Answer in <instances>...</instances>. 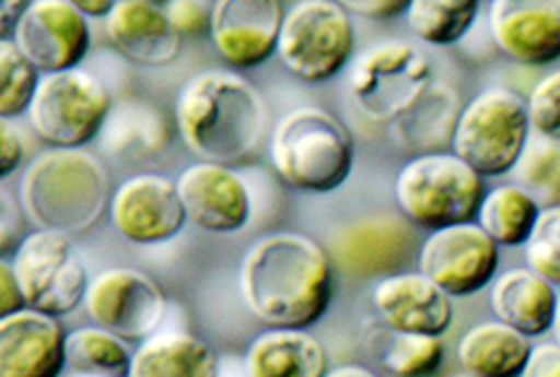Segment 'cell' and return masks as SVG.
<instances>
[{
  "label": "cell",
  "instance_id": "4fadbf2b",
  "mask_svg": "<svg viewBox=\"0 0 560 377\" xmlns=\"http://www.w3.org/2000/svg\"><path fill=\"white\" fill-rule=\"evenodd\" d=\"M82 306L94 325L126 342H144L160 330L168 303L150 274L114 267L92 279Z\"/></svg>",
  "mask_w": 560,
  "mask_h": 377
},
{
  "label": "cell",
  "instance_id": "f546056e",
  "mask_svg": "<svg viewBox=\"0 0 560 377\" xmlns=\"http://www.w3.org/2000/svg\"><path fill=\"white\" fill-rule=\"evenodd\" d=\"M479 10L481 0H411L405 17L423 44L453 46L465 39Z\"/></svg>",
  "mask_w": 560,
  "mask_h": 377
},
{
  "label": "cell",
  "instance_id": "52a82bcc",
  "mask_svg": "<svg viewBox=\"0 0 560 377\" xmlns=\"http://www.w3.org/2000/svg\"><path fill=\"white\" fill-rule=\"evenodd\" d=\"M433 84L429 56L409 42L369 46L349 70L347 92L357 111L373 123L389 126L417 104Z\"/></svg>",
  "mask_w": 560,
  "mask_h": 377
},
{
  "label": "cell",
  "instance_id": "8d00e7d4",
  "mask_svg": "<svg viewBox=\"0 0 560 377\" xmlns=\"http://www.w3.org/2000/svg\"><path fill=\"white\" fill-rule=\"evenodd\" d=\"M345 10L369 20H393L405 15L411 0H337Z\"/></svg>",
  "mask_w": 560,
  "mask_h": 377
},
{
  "label": "cell",
  "instance_id": "8992f818",
  "mask_svg": "<svg viewBox=\"0 0 560 377\" xmlns=\"http://www.w3.org/2000/svg\"><path fill=\"white\" fill-rule=\"evenodd\" d=\"M529 132L527 99L508 87H489L462 108L450 150L483 178H498L515 172Z\"/></svg>",
  "mask_w": 560,
  "mask_h": 377
},
{
  "label": "cell",
  "instance_id": "4dcf8cb0",
  "mask_svg": "<svg viewBox=\"0 0 560 377\" xmlns=\"http://www.w3.org/2000/svg\"><path fill=\"white\" fill-rule=\"evenodd\" d=\"M381 349L383 368L393 377H431L445 361L443 337L393 332Z\"/></svg>",
  "mask_w": 560,
  "mask_h": 377
},
{
  "label": "cell",
  "instance_id": "9c48e42d",
  "mask_svg": "<svg viewBox=\"0 0 560 377\" xmlns=\"http://www.w3.org/2000/svg\"><path fill=\"white\" fill-rule=\"evenodd\" d=\"M354 22L337 0H301L284 15L277 58L296 80L325 82L354 56Z\"/></svg>",
  "mask_w": 560,
  "mask_h": 377
},
{
  "label": "cell",
  "instance_id": "1f68e13d",
  "mask_svg": "<svg viewBox=\"0 0 560 377\" xmlns=\"http://www.w3.org/2000/svg\"><path fill=\"white\" fill-rule=\"evenodd\" d=\"M42 82V70L12 39L0 42V116L5 120L30 111Z\"/></svg>",
  "mask_w": 560,
  "mask_h": 377
},
{
  "label": "cell",
  "instance_id": "3957f363",
  "mask_svg": "<svg viewBox=\"0 0 560 377\" xmlns=\"http://www.w3.org/2000/svg\"><path fill=\"white\" fill-rule=\"evenodd\" d=\"M112 180L92 152L51 148L36 154L20 180V204L34 228L82 234L112 207Z\"/></svg>",
  "mask_w": 560,
  "mask_h": 377
},
{
  "label": "cell",
  "instance_id": "f35d334b",
  "mask_svg": "<svg viewBox=\"0 0 560 377\" xmlns=\"http://www.w3.org/2000/svg\"><path fill=\"white\" fill-rule=\"evenodd\" d=\"M24 160V142L18 130H12L8 120L3 118L0 126V176L8 178Z\"/></svg>",
  "mask_w": 560,
  "mask_h": 377
},
{
  "label": "cell",
  "instance_id": "83f0119b",
  "mask_svg": "<svg viewBox=\"0 0 560 377\" xmlns=\"http://www.w3.org/2000/svg\"><path fill=\"white\" fill-rule=\"evenodd\" d=\"M541 210L529 190L508 184L486 192L477 222L501 248H520L529 240Z\"/></svg>",
  "mask_w": 560,
  "mask_h": 377
},
{
  "label": "cell",
  "instance_id": "30bf717a",
  "mask_svg": "<svg viewBox=\"0 0 560 377\" xmlns=\"http://www.w3.org/2000/svg\"><path fill=\"white\" fill-rule=\"evenodd\" d=\"M10 264L32 310L63 318L88 296V267L66 231L34 228L20 240Z\"/></svg>",
  "mask_w": 560,
  "mask_h": 377
},
{
  "label": "cell",
  "instance_id": "f1b7e54d",
  "mask_svg": "<svg viewBox=\"0 0 560 377\" xmlns=\"http://www.w3.org/2000/svg\"><path fill=\"white\" fill-rule=\"evenodd\" d=\"M130 342L100 325L78 327L66 337L68 368L75 375L128 377L132 351Z\"/></svg>",
  "mask_w": 560,
  "mask_h": 377
},
{
  "label": "cell",
  "instance_id": "7a4b0ae2",
  "mask_svg": "<svg viewBox=\"0 0 560 377\" xmlns=\"http://www.w3.org/2000/svg\"><path fill=\"white\" fill-rule=\"evenodd\" d=\"M176 130L200 162L234 166L260 152L270 132V108L246 78L207 70L180 90Z\"/></svg>",
  "mask_w": 560,
  "mask_h": 377
},
{
  "label": "cell",
  "instance_id": "836d02e7",
  "mask_svg": "<svg viewBox=\"0 0 560 377\" xmlns=\"http://www.w3.org/2000/svg\"><path fill=\"white\" fill-rule=\"evenodd\" d=\"M525 260L529 270L560 288V204L541 210L539 222L525 243Z\"/></svg>",
  "mask_w": 560,
  "mask_h": 377
},
{
  "label": "cell",
  "instance_id": "7c38bea8",
  "mask_svg": "<svg viewBox=\"0 0 560 377\" xmlns=\"http://www.w3.org/2000/svg\"><path fill=\"white\" fill-rule=\"evenodd\" d=\"M419 272L441 286L447 296H474L495 282L501 246L479 222H465L429 231L421 240Z\"/></svg>",
  "mask_w": 560,
  "mask_h": 377
},
{
  "label": "cell",
  "instance_id": "f6af8a7d",
  "mask_svg": "<svg viewBox=\"0 0 560 377\" xmlns=\"http://www.w3.org/2000/svg\"><path fill=\"white\" fill-rule=\"evenodd\" d=\"M144 3H154V5H166L168 0H144Z\"/></svg>",
  "mask_w": 560,
  "mask_h": 377
},
{
  "label": "cell",
  "instance_id": "7bdbcfd3",
  "mask_svg": "<svg viewBox=\"0 0 560 377\" xmlns=\"http://www.w3.org/2000/svg\"><path fill=\"white\" fill-rule=\"evenodd\" d=\"M325 377H377V375L363 366H339L327 373Z\"/></svg>",
  "mask_w": 560,
  "mask_h": 377
},
{
  "label": "cell",
  "instance_id": "6da1fadb",
  "mask_svg": "<svg viewBox=\"0 0 560 377\" xmlns=\"http://www.w3.org/2000/svg\"><path fill=\"white\" fill-rule=\"evenodd\" d=\"M332 267L330 252L313 238L270 234L241 262V298L267 327L308 330L330 308Z\"/></svg>",
  "mask_w": 560,
  "mask_h": 377
},
{
  "label": "cell",
  "instance_id": "d6a6232c",
  "mask_svg": "<svg viewBox=\"0 0 560 377\" xmlns=\"http://www.w3.org/2000/svg\"><path fill=\"white\" fill-rule=\"evenodd\" d=\"M515 178L541 207L560 204V142L541 136L529 140L515 166Z\"/></svg>",
  "mask_w": 560,
  "mask_h": 377
},
{
  "label": "cell",
  "instance_id": "60d3db41",
  "mask_svg": "<svg viewBox=\"0 0 560 377\" xmlns=\"http://www.w3.org/2000/svg\"><path fill=\"white\" fill-rule=\"evenodd\" d=\"M32 0H0V27H3V39H10L22 12L27 10Z\"/></svg>",
  "mask_w": 560,
  "mask_h": 377
},
{
  "label": "cell",
  "instance_id": "5bb4252c",
  "mask_svg": "<svg viewBox=\"0 0 560 377\" xmlns=\"http://www.w3.org/2000/svg\"><path fill=\"white\" fill-rule=\"evenodd\" d=\"M12 42L44 75L80 68L90 54V20L68 0H32L22 12Z\"/></svg>",
  "mask_w": 560,
  "mask_h": 377
},
{
  "label": "cell",
  "instance_id": "ba28073f",
  "mask_svg": "<svg viewBox=\"0 0 560 377\" xmlns=\"http://www.w3.org/2000/svg\"><path fill=\"white\" fill-rule=\"evenodd\" d=\"M112 108V94L94 72L70 68L42 78L27 116L48 148L78 150L102 136Z\"/></svg>",
  "mask_w": 560,
  "mask_h": 377
},
{
  "label": "cell",
  "instance_id": "484cf974",
  "mask_svg": "<svg viewBox=\"0 0 560 377\" xmlns=\"http://www.w3.org/2000/svg\"><path fill=\"white\" fill-rule=\"evenodd\" d=\"M532 349L529 337L501 320H489L459 339L457 361L474 377H520Z\"/></svg>",
  "mask_w": 560,
  "mask_h": 377
},
{
  "label": "cell",
  "instance_id": "ee69618b",
  "mask_svg": "<svg viewBox=\"0 0 560 377\" xmlns=\"http://www.w3.org/2000/svg\"><path fill=\"white\" fill-rule=\"evenodd\" d=\"M553 337H556V342L560 344V291H558V310H556V322H553Z\"/></svg>",
  "mask_w": 560,
  "mask_h": 377
},
{
  "label": "cell",
  "instance_id": "4316f807",
  "mask_svg": "<svg viewBox=\"0 0 560 377\" xmlns=\"http://www.w3.org/2000/svg\"><path fill=\"white\" fill-rule=\"evenodd\" d=\"M100 140L106 154L118 162H150L164 152L168 128L160 108L126 102L112 108Z\"/></svg>",
  "mask_w": 560,
  "mask_h": 377
},
{
  "label": "cell",
  "instance_id": "bcb514c9",
  "mask_svg": "<svg viewBox=\"0 0 560 377\" xmlns=\"http://www.w3.org/2000/svg\"><path fill=\"white\" fill-rule=\"evenodd\" d=\"M450 377H474V375H469V373L465 370V373H459V375H450Z\"/></svg>",
  "mask_w": 560,
  "mask_h": 377
},
{
  "label": "cell",
  "instance_id": "2e32d148",
  "mask_svg": "<svg viewBox=\"0 0 560 377\" xmlns=\"http://www.w3.org/2000/svg\"><path fill=\"white\" fill-rule=\"evenodd\" d=\"M282 0H214L210 39L231 68H255L277 56Z\"/></svg>",
  "mask_w": 560,
  "mask_h": 377
},
{
  "label": "cell",
  "instance_id": "7402d4cb",
  "mask_svg": "<svg viewBox=\"0 0 560 377\" xmlns=\"http://www.w3.org/2000/svg\"><path fill=\"white\" fill-rule=\"evenodd\" d=\"M558 286L529 267L508 270L491 284V310L495 320L534 339L553 330Z\"/></svg>",
  "mask_w": 560,
  "mask_h": 377
},
{
  "label": "cell",
  "instance_id": "7dc6e473",
  "mask_svg": "<svg viewBox=\"0 0 560 377\" xmlns=\"http://www.w3.org/2000/svg\"><path fill=\"white\" fill-rule=\"evenodd\" d=\"M75 377H100V375H75Z\"/></svg>",
  "mask_w": 560,
  "mask_h": 377
},
{
  "label": "cell",
  "instance_id": "8fae6325",
  "mask_svg": "<svg viewBox=\"0 0 560 377\" xmlns=\"http://www.w3.org/2000/svg\"><path fill=\"white\" fill-rule=\"evenodd\" d=\"M419 234L401 214H369L337 228L330 238L332 264L347 276L381 279L407 272L405 267L419 260Z\"/></svg>",
  "mask_w": 560,
  "mask_h": 377
},
{
  "label": "cell",
  "instance_id": "9a60e30c",
  "mask_svg": "<svg viewBox=\"0 0 560 377\" xmlns=\"http://www.w3.org/2000/svg\"><path fill=\"white\" fill-rule=\"evenodd\" d=\"M114 228L136 246H160L186 226L188 214L176 180L162 174H136L112 198Z\"/></svg>",
  "mask_w": 560,
  "mask_h": 377
},
{
  "label": "cell",
  "instance_id": "cb8c5ba5",
  "mask_svg": "<svg viewBox=\"0 0 560 377\" xmlns=\"http://www.w3.org/2000/svg\"><path fill=\"white\" fill-rule=\"evenodd\" d=\"M330 363L323 344L308 330L267 327L246 354L248 377H325Z\"/></svg>",
  "mask_w": 560,
  "mask_h": 377
},
{
  "label": "cell",
  "instance_id": "ffe728a7",
  "mask_svg": "<svg viewBox=\"0 0 560 377\" xmlns=\"http://www.w3.org/2000/svg\"><path fill=\"white\" fill-rule=\"evenodd\" d=\"M58 318L24 308L0 318V377H60L68 366Z\"/></svg>",
  "mask_w": 560,
  "mask_h": 377
},
{
  "label": "cell",
  "instance_id": "ab89813d",
  "mask_svg": "<svg viewBox=\"0 0 560 377\" xmlns=\"http://www.w3.org/2000/svg\"><path fill=\"white\" fill-rule=\"evenodd\" d=\"M24 308H27V301H24L18 276L12 272V264L3 262L0 264V315H12Z\"/></svg>",
  "mask_w": 560,
  "mask_h": 377
},
{
  "label": "cell",
  "instance_id": "d590c367",
  "mask_svg": "<svg viewBox=\"0 0 560 377\" xmlns=\"http://www.w3.org/2000/svg\"><path fill=\"white\" fill-rule=\"evenodd\" d=\"M212 10L210 0H168L166 15L174 30L184 39H202L212 34Z\"/></svg>",
  "mask_w": 560,
  "mask_h": 377
},
{
  "label": "cell",
  "instance_id": "277c9868",
  "mask_svg": "<svg viewBox=\"0 0 560 377\" xmlns=\"http://www.w3.org/2000/svg\"><path fill=\"white\" fill-rule=\"evenodd\" d=\"M270 162L284 186L327 195L342 188L351 176L354 138L335 114L320 106H301L272 128Z\"/></svg>",
  "mask_w": 560,
  "mask_h": 377
},
{
  "label": "cell",
  "instance_id": "74e56055",
  "mask_svg": "<svg viewBox=\"0 0 560 377\" xmlns=\"http://www.w3.org/2000/svg\"><path fill=\"white\" fill-rule=\"evenodd\" d=\"M520 377H560V344H534L527 366Z\"/></svg>",
  "mask_w": 560,
  "mask_h": 377
},
{
  "label": "cell",
  "instance_id": "ac0fdd59",
  "mask_svg": "<svg viewBox=\"0 0 560 377\" xmlns=\"http://www.w3.org/2000/svg\"><path fill=\"white\" fill-rule=\"evenodd\" d=\"M489 32L515 63L551 66L560 58V0H491Z\"/></svg>",
  "mask_w": 560,
  "mask_h": 377
},
{
  "label": "cell",
  "instance_id": "b9f144b4",
  "mask_svg": "<svg viewBox=\"0 0 560 377\" xmlns=\"http://www.w3.org/2000/svg\"><path fill=\"white\" fill-rule=\"evenodd\" d=\"M75 5L88 20H106L118 0H68Z\"/></svg>",
  "mask_w": 560,
  "mask_h": 377
},
{
  "label": "cell",
  "instance_id": "d6986e66",
  "mask_svg": "<svg viewBox=\"0 0 560 377\" xmlns=\"http://www.w3.org/2000/svg\"><path fill=\"white\" fill-rule=\"evenodd\" d=\"M373 308L387 330L443 337L453 327V296L423 272L385 276L373 288Z\"/></svg>",
  "mask_w": 560,
  "mask_h": 377
},
{
  "label": "cell",
  "instance_id": "e0dca14e",
  "mask_svg": "<svg viewBox=\"0 0 560 377\" xmlns=\"http://www.w3.org/2000/svg\"><path fill=\"white\" fill-rule=\"evenodd\" d=\"M188 222L207 234H236L250 222V192L234 168L195 162L176 178Z\"/></svg>",
  "mask_w": 560,
  "mask_h": 377
},
{
  "label": "cell",
  "instance_id": "d4e9b609",
  "mask_svg": "<svg viewBox=\"0 0 560 377\" xmlns=\"http://www.w3.org/2000/svg\"><path fill=\"white\" fill-rule=\"evenodd\" d=\"M128 377H219V354L188 332L152 334L132 351Z\"/></svg>",
  "mask_w": 560,
  "mask_h": 377
},
{
  "label": "cell",
  "instance_id": "603a6c76",
  "mask_svg": "<svg viewBox=\"0 0 560 377\" xmlns=\"http://www.w3.org/2000/svg\"><path fill=\"white\" fill-rule=\"evenodd\" d=\"M459 94L445 82H433L421 99L389 123V140L407 154L447 152L462 114Z\"/></svg>",
  "mask_w": 560,
  "mask_h": 377
},
{
  "label": "cell",
  "instance_id": "e575fe53",
  "mask_svg": "<svg viewBox=\"0 0 560 377\" xmlns=\"http://www.w3.org/2000/svg\"><path fill=\"white\" fill-rule=\"evenodd\" d=\"M527 108L532 130L541 138L560 142V68L534 84Z\"/></svg>",
  "mask_w": 560,
  "mask_h": 377
},
{
  "label": "cell",
  "instance_id": "44dd1931",
  "mask_svg": "<svg viewBox=\"0 0 560 377\" xmlns=\"http://www.w3.org/2000/svg\"><path fill=\"white\" fill-rule=\"evenodd\" d=\"M108 42L126 60L144 68H162L174 63L180 54V36L164 5L144 0H118L104 20Z\"/></svg>",
  "mask_w": 560,
  "mask_h": 377
},
{
  "label": "cell",
  "instance_id": "5b68a950",
  "mask_svg": "<svg viewBox=\"0 0 560 377\" xmlns=\"http://www.w3.org/2000/svg\"><path fill=\"white\" fill-rule=\"evenodd\" d=\"M477 168L455 152L411 156L395 178L397 210L425 231L477 222L489 192Z\"/></svg>",
  "mask_w": 560,
  "mask_h": 377
}]
</instances>
